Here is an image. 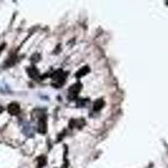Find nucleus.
Returning a JSON list of instances; mask_svg holds the SVG:
<instances>
[{
	"label": "nucleus",
	"instance_id": "7ed1b4c3",
	"mask_svg": "<svg viewBox=\"0 0 168 168\" xmlns=\"http://www.w3.org/2000/svg\"><path fill=\"white\" fill-rule=\"evenodd\" d=\"M8 111L11 115H17L20 112V107L16 103H12L8 106Z\"/></svg>",
	"mask_w": 168,
	"mask_h": 168
},
{
	"label": "nucleus",
	"instance_id": "6e6552de",
	"mask_svg": "<svg viewBox=\"0 0 168 168\" xmlns=\"http://www.w3.org/2000/svg\"><path fill=\"white\" fill-rule=\"evenodd\" d=\"M38 167L39 168H41L43 167L44 166H45V164H46V158H45V156H40L39 158H38Z\"/></svg>",
	"mask_w": 168,
	"mask_h": 168
},
{
	"label": "nucleus",
	"instance_id": "0eeeda50",
	"mask_svg": "<svg viewBox=\"0 0 168 168\" xmlns=\"http://www.w3.org/2000/svg\"><path fill=\"white\" fill-rule=\"evenodd\" d=\"M89 71H90V69L88 68L87 67H82L77 72V77L78 78V77H83V76H85L86 74H87L88 72H89Z\"/></svg>",
	"mask_w": 168,
	"mask_h": 168
},
{
	"label": "nucleus",
	"instance_id": "1a4fd4ad",
	"mask_svg": "<svg viewBox=\"0 0 168 168\" xmlns=\"http://www.w3.org/2000/svg\"><path fill=\"white\" fill-rule=\"evenodd\" d=\"M4 47H5V44H4L3 45H1V46H0V53L2 52V50H3V49H4Z\"/></svg>",
	"mask_w": 168,
	"mask_h": 168
},
{
	"label": "nucleus",
	"instance_id": "9d476101",
	"mask_svg": "<svg viewBox=\"0 0 168 168\" xmlns=\"http://www.w3.org/2000/svg\"><path fill=\"white\" fill-rule=\"evenodd\" d=\"M3 111H4V108L2 106H0V113L3 112Z\"/></svg>",
	"mask_w": 168,
	"mask_h": 168
},
{
	"label": "nucleus",
	"instance_id": "423d86ee",
	"mask_svg": "<svg viewBox=\"0 0 168 168\" xmlns=\"http://www.w3.org/2000/svg\"><path fill=\"white\" fill-rule=\"evenodd\" d=\"M104 106V101L103 99H98L95 101L94 103V111H99L102 109Z\"/></svg>",
	"mask_w": 168,
	"mask_h": 168
},
{
	"label": "nucleus",
	"instance_id": "39448f33",
	"mask_svg": "<svg viewBox=\"0 0 168 168\" xmlns=\"http://www.w3.org/2000/svg\"><path fill=\"white\" fill-rule=\"evenodd\" d=\"M28 73H29V76L35 79V80H38L39 78V72H38L37 69L35 67H30V68L28 69Z\"/></svg>",
	"mask_w": 168,
	"mask_h": 168
},
{
	"label": "nucleus",
	"instance_id": "f257e3e1",
	"mask_svg": "<svg viewBox=\"0 0 168 168\" xmlns=\"http://www.w3.org/2000/svg\"><path fill=\"white\" fill-rule=\"evenodd\" d=\"M82 89V84L80 82H77L72 87H69L68 97L70 99H74L78 95L80 90Z\"/></svg>",
	"mask_w": 168,
	"mask_h": 168
},
{
	"label": "nucleus",
	"instance_id": "f03ea898",
	"mask_svg": "<svg viewBox=\"0 0 168 168\" xmlns=\"http://www.w3.org/2000/svg\"><path fill=\"white\" fill-rule=\"evenodd\" d=\"M52 79H54L55 81H56L59 84L62 85V83L64 81L66 80V76H64L62 70H57L55 72H53V74L51 75Z\"/></svg>",
	"mask_w": 168,
	"mask_h": 168
},
{
	"label": "nucleus",
	"instance_id": "20e7f679",
	"mask_svg": "<svg viewBox=\"0 0 168 168\" xmlns=\"http://www.w3.org/2000/svg\"><path fill=\"white\" fill-rule=\"evenodd\" d=\"M46 130H47L46 121H45V118L42 117L39 119V122H38V131L41 134H45Z\"/></svg>",
	"mask_w": 168,
	"mask_h": 168
}]
</instances>
